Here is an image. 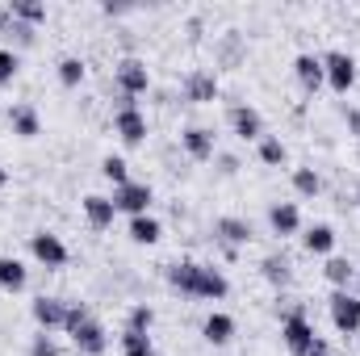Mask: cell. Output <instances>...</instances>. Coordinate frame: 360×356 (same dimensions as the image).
Instances as JSON below:
<instances>
[{"label":"cell","mask_w":360,"mask_h":356,"mask_svg":"<svg viewBox=\"0 0 360 356\" xmlns=\"http://www.w3.org/2000/svg\"><path fill=\"white\" fill-rule=\"evenodd\" d=\"M306 356H335V348H331V340H323V336H319V340L310 344V352H306Z\"/></svg>","instance_id":"obj_37"},{"label":"cell","mask_w":360,"mask_h":356,"mask_svg":"<svg viewBox=\"0 0 360 356\" xmlns=\"http://www.w3.org/2000/svg\"><path fill=\"white\" fill-rule=\"evenodd\" d=\"M80 210H84V218H89L92 231H109V227H113V218H117L113 197H105V193H89V197L80 201Z\"/></svg>","instance_id":"obj_17"},{"label":"cell","mask_w":360,"mask_h":356,"mask_svg":"<svg viewBox=\"0 0 360 356\" xmlns=\"http://www.w3.org/2000/svg\"><path fill=\"white\" fill-rule=\"evenodd\" d=\"M323 276L335 285V289H352V281L360 276V268L348 260V256H327V265H323Z\"/></svg>","instance_id":"obj_23"},{"label":"cell","mask_w":360,"mask_h":356,"mask_svg":"<svg viewBox=\"0 0 360 356\" xmlns=\"http://www.w3.org/2000/svg\"><path fill=\"white\" fill-rule=\"evenodd\" d=\"M151 201H155V193H151L147 180H126V184L113 189V210L117 214H130V218L151 214Z\"/></svg>","instance_id":"obj_4"},{"label":"cell","mask_w":360,"mask_h":356,"mask_svg":"<svg viewBox=\"0 0 360 356\" xmlns=\"http://www.w3.org/2000/svg\"><path fill=\"white\" fill-rule=\"evenodd\" d=\"M30 256L42 268H63L68 265V243H63L55 231H34V235H30Z\"/></svg>","instance_id":"obj_7"},{"label":"cell","mask_w":360,"mask_h":356,"mask_svg":"<svg viewBox=\"0 0 360 356\" xmlns=\"http://www.w3.org/2000/svg\"><path fill=\"white\" fill-rule=\"evenodd\" d=\"M201 336H205V344L226 348V344L235 340V319H231L226 310H210V314H205V323H201Z\"/></svg>","instance_id":"obj_18"},{"label":"cell","mask_w":360,"mask_h":356,"mask_svg":"<svg viewBox=\"0 0 360 356\" xmlns=\"http://www.w3.org/2000/svg\"><path fill=\"white\" fill-rule=\"evenodd\" d=\"M89 314H92L89 302H68V323H63V331L72 336V331H76V327H80V323H84Z\"/></svg>","instance_id":"obj_34"},{"label":"cell","mask_w":360,"mask_h":356,"mask_svg":"<svg viewBox=\"0 0 360 356\" xmlns=\"http://www.w3.org/2000/svg\"><path fill=\"white\" fill-rule=\"evenodd\" d=\"M17 72H21V55L13 46H0V84H13Z\"/></svg>","instance_id":"obj_32"},{"label":"cell","mask_w":360,"mask_h":356,"mask_svg":"<svg viewBox=\"0 0 360 356\" xmlns=\"http://www.w3.org/2000/svg\"><path fill=\"white\" fill-rule=\"evenodd\" d=\"M302 248H306L310 256H335V227H327V222H314V227H306V235H302Z\"/></svg>","instance_id":"obj_20"},{"label":"cell","mask_w":360,"mask_h":356,"mask_svg":"<svg viewBox=\"0 0 360 356\" xmlns=\"http://www.w3.org/2000/svg\"><path fill=\"white\" fill-rule=\"evenodd\" d=\"M269 227H272V235H281V239L297 235V231H302V210H297V201H272L269 205Z\"/></svg>","instance_id":"obj_15"},{"label":"cell","mask_w":360,"mask_h":356,"mask_svg":"<svg viewBox=\"0 0 360 356\" xmlns=\"http://www.w3.org/2000/svg\"><path fill=\"white\" fill-rule=\"evenodd\" d=\"M180 147H184V155L193 164H205V160L218 155V143H214V130L210 126H184L180 130Z\"/></svg>","instance_id":"obj_8"},{"label":"cell","mask_w":360,"mask_h":356,"mask_svg":"<svg viewBox=\"0 0 360 356\" xmlns=\"http://www.w3.org/2000/svg\"><path fill=\"white\" fill-rule=\"evenodd\" d=\"M113 130H117V139H122L126 147H139V143L147 139V113H143L139 105L113 109Z\"/></svg>","instance_id":"obj_10"},{"label":"cell","mask_w":360,"mask_h":356,"mask_svg":"<svg viewBox=\"0 0 360 356\" xmlns=\"http://www.w3.org/2000/svg\"><path fill=\"white\" fill-rule=\"evenodd\" d=\"M25 285H30V268L17 256H0V289L4 293H21Z\"/></svg>","instance_id":"obj_22"},{"label":"cell","mask_w":360,"mask_h":356,"mask_svg":"<svg viewBox=\"0 0 360 356\" xmlns=\"http://www.w3.org/2000/svg\"><path fill=\"white\" fill-rule=\"evenodd\" d=\"M113 84H117L122 96H143V92L151 89V72H147L143 59L126 55V59H117V68H113Z\"/></svg>","instance_id":"obj_6"},{"label":"cell","mask_w":360,"mask_h":356,"mask_svg":"<svg viewBox=\"0 0 360 356\" xmlns=\"http://www.w3.org/2000/svg\"><path fill=\"white\" fill-rule=\"evenodd\" d=\"M55 76H59V84H63V89H80V84H84V76H89V68H84V59H80V55H63V59L55 63Z\"/></svg>","instance_id":"obj_24"},{"label":"cell","mask_w":360,"mask_h":356,"mask_svg":"<svg viewBox=\"0 0 360 356\" xmlns=\"http://www.w3.org/2000/svg\"><path fill=\"white\" fill-rule=\"evenodd\" d=\"M235 168H239V160L235 155H222V177H235Z\"/></svg>","instance_id":"obj_38"},{"label":"cell","mask_w":360,"mask_h":356,"mask_svg":"<svg viewBox=\"0 0 360 356\" xmlns=\"http://www.w3.org/2000/svg\"><path fill=\"white\" fill-rule=\"evenodd\" d=\"M30 356H63V348H59V340H55L51 331H38V336L30 340Z\"/></svg>","instance_id":"obj_33"},{"label":"cell","mask_w":360,"mask_h":356,"mask_svg":"<svg viewBox=\"0 0 360 356\" xmlns=\"http://www.w3.org/2000/svg\"><path fill=\"white\" fill-rule=\"evenodd\" d=\"M8 17L25 21V25H42L46 21V4L42 0H8Z\"/></svg>","instance_id":"obj_27"},{"label":"cell","mask_w":360,"mask_h":356,"mask_svg":"<svg viewBox=\"0 0 360 356\" xmlns=\"http://www.w3.org/2000/svg\"><path fill=\"white\" fill-rule=\"evenodd\" d=\"M344 122H348V134H356V139H360V105L344 109Z\"/></svg>","instance_id":"obj_36"},{"label":"cell","mask_w":360,"mask_h":356,"mask_svg":"<svg viewBox=\"0 0 360 356\" xmlns=\"http://www.w3.org/2000/svg\"><path fill=\"white\" fill-rule=\"evenodd\" d=\"M293 76H297V84H302V92H314L327 84V76H323V55H310V51H302L297 59H293Z\"/></svg>","instance_id":"obj_14"},{"label":"cell","mask_w":360,"mask_h":356,"mask_svg":"<svg viewBox=\"0 0 360 356\" xmlns=\"http://www.w3.org/2000/svg\"><path fill=\"white\" fill-rule=\"evenodd\" d=\"M4 184H8V172H4V168H0V189H4Z\"/></svg>","instance_id":"obj_41"},{"label":"cell","mask_w":360,"mask_h":356,"mask_svg":"<svg viewBox=\"0 0 360 356\" xmlns=\"http://www.w3.org/2000/svg\"><path fill=\"white\" fill-rule=\"evenodd\" d=\"M122 356H155V344L147 331H122Z\"/></svg>","instance_id":"obj_29"},{"label":"cell","mask_w":360,"mask_h":356,"mask_svg":"<svg viewBox=\"0 0 360 356\" xmlns=\"http://www.w3.org/2000/svg\"><path fill=\"white\" fill-rule=\"evenodd\" d=\"M101 177L117 189V184H126V180H130V164H126L122 155H105V160H101Z\"/></svg>","instance_id":"obj_30"},{"label":"cell","mask_w":360,"mask_h":356,"mask_svg":"<svg viewBox=\"0 0 360 356\" xmlns=\"http://www.w3.org/2000/svg\"><path fill=\"white\" fill-rule=\"evenodd\" d=\"M256 155H260L264 168H281V164L289 160V147L281 143V134H264V139L256 143Z\"/></svg>","instance_id":"obj_26"},{"label":"cell","mask_w":360,"mask_h":356,"mask_svg":"<svg viewBox=\"0 0 360 356\" xmlns=\"http://www.w3.org/2000/svg\"><path fill=\"white\" fill-rule=\"evenodd\" d=\"M327 314H331V327L340 336H356L360 331V293L352 289H335L327 298Z\"/></svg>","instance_id":"obj_3"},{"label":"cell","mask_w":360,"mask_h":356,"mask_svg":"<svg viewBox=\"0 0 360 356\" xmlns=\"http://www.w3.org/2000/svg\"><path fill=\"white\" fill-rule=\"evenodd\" d=\"M260 276H264L269 285H276V289H285V285L293 281V260H289L285 252H269V256L260 260Z\"/></svg>","instance_id":"obj_21"},{"label":"cell","mask_w":360,"mask_h":356,"mask_svg":"<svg viewBox=\"0 0 360 356\" xmlns=\"http://www.w3.org/2000/svg\"><path fill=\"white\" fill-rule=\"evenodd\" d=\"M293 193H297V197H319V193H323V177H319V172H314V168H293Z\"/></svg>","instance_id":"obj_28"},{"label":"cell","mask_w":360,"mask_h":356,"mask_svg":"<svg viewBox=\"0 0 360 356\" xmlns=\"http://www.w3.org/2000/svg\"><path fill=\"white\" fill-rule=\"evenodd\" d=\"M323 76H327V89L344 96V92H352V84H356V59L348 51H327L323 55Z\"/></svg>","instance_id":"obj_5"},{"label":"cell","mask_w":360,"mask_h":356,"mask_svg":"<svg viewBox=\"0 0 360 356\" xmlns=\"http://www.w3.org/2000/svg\"><path fill=\"white\" fill-rule=\"evenodd\" d=\"M8 30H13V17H8V8H0V38H4Z\"/></svg>","instance_id":"obj_39"},{"label":"cell","mask_w":360,"mask_h":356,"mask_svg":"<svg viewBox=\"0 0 360 356\" xmlns=\"http://www.w3.org/2000/svg\"><path fill=\"white\" fill-rule=\"evenodd\" d=\"M218 252H222V260H239V248H226V243H218Z\"/></svg>","instance_id":"obj_40"},{"label":"cell","mask_w":360,"mask_h":356,"mask_svg":"<svg viewBox=\"0 0 360 356\" xmlns=\"http://www.w3.org/2000/svg\"><path fill=\"white\" fill-rule=\"evenodd\" d=\"M8 34H13V42H17V46H34V38H38V25L13 21V30H8Z\"/></svg>","instance_id":"obj_35"},{"label":"cell","mask_w":360,"mask_h":356,"mask_svg":"<svg viewBox=\"0 0 360 356\" xmlns=\"http://www.w3.org/2000/svg\"><path fill=\"white\" fill-rule=\"evenodd\" d=\"M30 314H34L38 331H63V323H68V302L55 298V293H42V298H34Z\"/></svg>","instance_id":"obj_9"},{"label":"cell","mask_w":360,"mask_h":356,"mask_svg":"<svg viewBox=\"0 0 360 356\" xmlns=\"http://www.w3.org/2000/svg\"><path fill=\"white\" fill-rule=\"evenodd\" d=\"M8 126H13L17 139H38V134H42V117H38V109L25 105V101L8 109Z\"/></svg>","instance_id":"obj_19"},{"label":"cell","mask_w":360,"mask_h":356,"mask_svg":"<svg viewBox=\"0 0 360 356\" xmlns=\"http://www.w3.org/2000/svg\"><path fill=\"white\" fill-rule=\"evenodd\" d=\"M72 348L80 356H105V348H109V336H105V327L96 323V319H84L76 331H72Z\"/></svg>","instance_id":"obj_12"},{"label":"cell","mask_w":360,"mask_h":356,"mask_svg":"<svg viewBox=\"0 0 360 356\" xmlns=\"http://www.w3.org/2000/svg\"><path fill=\"white\" fill-rule=\"evenodd\" d=\"M184 96H188L193 105H210V101H218V76L205 72V68H193V72L184 76Z\"/></svg>","instance_id":"obj_16"},{"label":"cell","mask_w":360,"mask_h":356,"mask_svg":"<svg viewBox=\"0 0 360 356\" xmlns=\"http://www.w3.org/2000/svg\"><path fill=\"white\" fill-rule=\"evenodd\" d=\"M160 235H164L160 218H151V214H139V218H130V239H134V243L151 248V243H160Z\"/></svg>","instance_id":"obj_25"},{"label":"cell","mask_w":360,"mask_h":356,"mask_svg":"<svg viewBox=\"0 0 360 356\" xmlns=\"http://www.w3.org/2000/svg\"><path fill=\"white\" fill-rule=\"evenodd\" d=\"M281 340H285L289 356H306L310 344L319 340V331H314V323L306 319L302 306H289V310H285V319H281Z\"/></svg>","instance_id":"obj_2"},{"label":"cell","mask_w":360,"mask_h":356,"mask_svg":"<svg viewBox=\"0 0 360 356\" xmlns=\"http://www.w3.org/2000/svg\"><path fill=\"white\" fill-rule=\"evenodd\" d=\"M151 323H155V310H151L147 302H134V306H130V314H126V327H130V331H147V336H151Z\"/></svg>","instance_id":"obj_31"},{"label":"cell","mask_w":360,"mask_h":356,"mask_svg":"<svg viewBox=\"0 0 360 356\" xmlns=\"http://www.w3.org/2000/svg\"><path fill=\"white\" fill-rule=\"evenodd\" d=\"M168 285L184 298H205V302H222L231 293L226 272L214 265H197V260H176L168 265Z\"/></svg>","instance_id":"obj_1"},{"label":"cell","mask_w":360,"mask_h":356,"mask_svg":"<svg viewBox=\"0 0 360 356\" xmlns=\"http://www.w3.org/2000/svg\"><path fill=\"white\" fill-rule=\"evenodd\" d=\"M214 239L226 243V248H248L256 235H252V222H248V218H239V214H222V218L214 222Z\"/></svg>","instance_id":"obj_13"},{"label":"cell","mask_w":360,"mask_h":356,"mask_svg":"<svg viewBox=\"0 0 360 356\" xmlns=\"http://www.w3.org/2000/svg\"><path fill=\"white\" fill-rule=\"evenodd\" d=\"M226 122H231L235 139H243V143H260V139H264V117H260V109H252V105H231Z\"/></svg>","instance_id":"obj_11"}]
</instances>
